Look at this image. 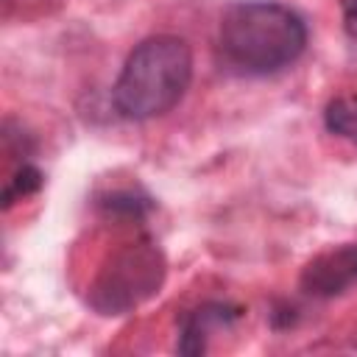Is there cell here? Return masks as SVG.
I'll use <instances>...</instances> for the list:
<instances>
[{"mask_svg":"<svg viewBox=\"0 0 357 357\" xmlns=\"http://www.w3.org/2000/svg\"><path fill=\"white\" fill-rule=\"evenodd\" d=\"M218 47L240 75H273L304 53L307 22L284 3L240 0L220 17Z\"/></svg>","mask_w":357,"mask_h":357,"instance_id":"cell-1","label":"cell"},{"mask_svg":"<svg viewBox=\"0 0 357 357\" xmlns=\"http://www.w3.org/2000/svg\"><path fill=\"white\" fill-rule=\"evenodd\" d=\"M190 81V45L170 33L148 36L128 53L112 86V103L126 120H153L178 106Z\"/></svg>","mask_w":357,"mask_h":357,"instance_id":"cell-2","label":"cell"},{"mask_svg":"<svg viewBox=\"0 0 357 357\" xmlns=\"http://www.w3.org/2000/svg\"><path fill=\"white\" fill-rule=\"evenodd\" d=\"M165 279V257L151 240H134L109 254L95 282L89 304L103 315H123L151 298Z\"/></svg>","mask_w":357,"mask_h":357,"instance_id":"cell-3","label":"cell"},{"mask_svg":"<svg viewBox=\"0 0 357 357\" xmlns=\"http://www.w3.org/2000/svg\"><path fill=\"white\" fill-rule=\"evenodd\" d=\"M357 284V243L318 254L301 271V290L315 298H335Z\"/></svg>","mask_w":357,"mask_h":357,"instance_id":"cell-4","label":"cell"},{"mask_svg":"<svg viewBox=\"0 0 357 357\" xmlns=\"http://www.w3.org/2000/svg\"><path fill=\"white\" fill-rule=\"evenodd\" d=\"M237 318H243V307L229 304V301H206V304L190 310V312L181 318L176 349H178L181 354H187V357L204 354L209 335H212L215 329L231 326Z\"/></svg>","mask_w":357,"mask_h":357,"instance_id":"cell-5","label":"cell"},{"mask_svg":"<svg viewBox=\"0 0 357 357\" xmlns=\"http://www.w3.org/2000/svg\"><path fill=\"white\" fill-rule=\"evenodd\" d=\"M324 126L329 134H337L357 145V92L329 100L324 109Z\"/></svg>","mask_w":357,"mask_h":357,"instance_id":"cell-6","label":"cell"},{"mask_svg":"<svg viewBox=\"0 0 357 357\" xmlns=\"http://www.w3.org/2000/svg\"><path fill=\"white\" fill-rule=\"evenodd\" d=\"M42 181H45V178H42L39 167L22 162V165L11 173V178L6 181V187H3V206L8 209L17 198H28V195H33V192L42 187Z\"/></svg>","mask_w":357,"mask_h":357,"instance_id":"cell-7","label":"cell"},{"mask_svg":"<svg viewBox=\"0 0 357 357\" xmlns=\"http://www.w3.org/2000/svg\"><path fill=\"white\" fill-rule=\"evenodd\" d=\"M100 206L109 212V215H120V218H134V220H142L145 212L151 209V198H139L137 192H112L100 201Z\"/></svg>","mask_w":357,"mask_h":357,"instance_id":"cell-8","label":"cell"},{"mask_svg":"<svg viewBox=\"0 0 357 357\" xmlns=\"http://www.w3.org/2000/svg\"><path fill=\"white\" fill-rule=\"evenodd\" d=\"M343 28L351 39H357V0H343Z\"/></svg>","mask_w":357,"mask_h":357,"instance_id":"cell-9","label":"cell"}]
</instances>
